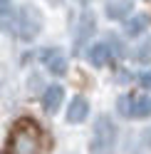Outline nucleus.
Here are the masks:
<instances>
[{"label":"nucleus","mask_w":151,"mask_h":154,"mask_svg":"<svg viewBox=\"0 0 151 154\" xmlns=\"http://www.w3.org/2000/svg\"><path fill=\"white\" fill-rule=\"evenodd\" d=\"M7 154H42V132L35 122L20 119L10 132Z\"/></svg>","instance_id":"obj_1"},{"label":"nucleus","mask_w":151,"mask_h":154,"mask_svg":"<svg viewBox=\"0 0 151 154\" xmlns=\"http://www.w3.org/2000/svg\"><path fill=\"white\" fill-rule=\"evenodd\" d=\"M117 139H119V129L107 114H99L92 129V139H89V154H114L117 152Z\"/></svg>","instance_id":"obj_2"},{"label":"nucleus","mask_w":151,"mask_h":154,"mask_svg":"<svg viewBox=\"0 0 151 154\" xmlns=\"http://www.w3.org/2000/svg\"><path fill=\"white\" fill-rule=\"evenodd\" d=\"M42 25H45V17L35 5H22L17 10V15H15V32L25 42L35 40L40 35V30H42Z\"/></svg>","instance_id":"obj_3"},{"label":"nucleus","mask_w":151,"mask_h":154,"mask_svg":"<svg viewBox=\"0 0 151 154\" xmlns=\"http://www.w3.org/2000/svg\"><path fill=\"white\" fill-rule=\"evenodd\" d=\"M117 112L126 119H146L151 114L149 94H121L117 100Z\"/></svg>","instance_id":"obj_4"},{"label":"nucleus","mask_w":151,"mask_h":154,"mask_svg":"<svg viewBox=\"0 0 151 154\" xmlns=\"http://www.w3.org/2000/svg\"><path fill=\"white\" fill-rule=\"evenodd\" d=\"M40 60H42V65H45L52 75H57V77L67 75L70 62H67V57H64V52H62V50H57V47H47V50H42Z\"/></svg>","instance_id":"obj_5"},{"label":"nucleus","mask_w":151,"mask_h":154,"mask_svg":"<svg viewBox=\"0 0 151 154\" xmlns=\"http://www.w3.org/2000/svg\"><path fill=\"white\" fill-rule=\"evenodd\" d=\"M111 57H114V50L109 47V42H97V45H92L89 52H87V60L94 67H107L111 62Z\"/></svg>","instance_id":"obj_6"},{"label":"nucleus","mask_w":151,"mask_h":154,"mask_svg":"<svg viewBox=\"0 0 151 154\" xmlns=\"http://www.w3.org/2000/svg\"><path fill=\"white\" fill-rule=\"evenodd\" d=\"M64 102V87L62 85H50V87H45V94H42V107L55 114Z\"/></svg>","instance_id":"obj_7"},{"label":"nucleus","mask_w":151,"mask_h":154,"mask_svg":"<svg viewBox=\"0 0 151 154\" xmlns=\"http://www.w3.org/2000/svg\"><path fill=\"white\" fill-rule=\"evenodd\" d=\"M89 114V102L84 97H74L70 102V109H67V122L70 124H82Z\"/></svg>","instance_id":"obj_8"},{"label":"nucleus","mask_w":151,"mask_h":154,"mask_svg":"<svg viewBox=\"0 0 151 154\" xmlns=\"http://www.w3.org/2000/svg\"><path fill=\"white\" fill-rule=\"evenodd\" d=\"M131 8H134V0H107V17L124 20V17H129Z\"/></svg>","instance_id":"obj_9"},{"label":"nucleus","mask_w":151,"mask_h":154,"mask_svg":"<svg viewBox=\"0 0 151 154\" xmlns=\"http://www.w3.org/2000/svg\"><path fill=\"white\" fill-rule=\"evenodd\" d=\"M94 27H97V20H94L92 13H84L79 17V27H77V37H74V42H77V47H82L84 42H87V37L94 35Z\"/></svg>","instance_id":"obj_10"},{"label":"nucleus","mask_w":151,"mask_h":154,"mask_svg":"<svg viewBox=\"0 0 151 154\" xmlns=\"http://www.w3.org/2000/svg\"><path fill=\"white\" fill-rule=\"evenodd\" d=\"M144 30H149V17L146 15H134V17H129L126 25H124V35L126 37H139Z\"/></svg>","instance_id":"obj_11"},{"label":"nucleus","mask_w":151,"mask_h":154,"mask_svg":"<svg viewBox=\"0 0 151 154\" xmlns=\"http://www.w3.org/2000/svg\"><path fill=\"white\" fill-rule=\"evenodd\" d=\"M136 60H139V62H151V40H149V42H144V45L139 47Z\"/></svg>","instance_id":"obj_12"},{"label":"nucleus","mask_w":151,"mask_h":154,"mask_svg":"<svg viewBox=\"0 0 151 154\" xmlns=\"http://www.w3.org/2000/svg\"><path fill=\"white\" fill-rule=\"evenodd\" d=\"M139 82H141V87L144 90H151V70H144L139 75Z\"/></svg>","instance_id":"obj_13"},{"label":"nucleus","mask_w":151,"mask_h":154,"mask_svg":"<svg viewBox=\"0 0 151 154\" xmlns=\"http://www.w3.org/2000/svg\"><path fill=\"white\" fill-rule=\"evenodd\" d=\"M13 8V0H0V15H7Z\"/></svg>","instance_id":"obj_14"},{"label":"nucleus","mask_w":151,"mask_h":154,"mask_svg":"<svg viewBox=\"0 0 151 154\" xmlns=\"http://www.w3.org/2000/svg\"><path fill=\"white\" fill-rule=\"evenodd\" d=\"M144 142L151 147V127H149V129H146V134H144Z\"/></svg>","instance_id":"obj_15"},{"label":"nucleus","mask_w":151,"mask_h":154,"mask_svg":"<svg viewBox=\"0 0 151 154\" xmlns=\"http://www.w3.org/2000/svg\"><path fill=\"white\" fill-rule=\"evenodd\" d=\"M52 3H60V0H52Z\"/></svg>","instance_id":"obj_16"}]
</instances>
